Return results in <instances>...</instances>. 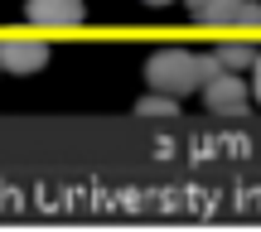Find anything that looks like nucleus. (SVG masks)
Returning a JSON list of instances; mask_svg holds the SVG:
<instances>
[{
    "instance_id": "f257e3e1",
    "label": "nucleus",
    "mask_w": 261,
    "mask_h": 232,
    "mask_svg": "<svg viewBox=\"0 0 261 232\" xmlns=\"http://www.w3.org/2000/svg\"><path fill=\"white\" fill-rule=\"evenodd\" d=\"M145 83L155 87V92H169V97L198 92V63H194V54H189V48H160V54H150Z\"/></svg>"
},
{
    "instance_id": "f03ea898",
    "label": "nucleus",
    "mask_w": 261,
    "mask_h": 232,
    "mask_svg": "<svg viewBox=\"0 0 261 232\" xmlns=\"http://www.w3.org/2000/svg\"><path fill=\"white\" fill-rule=\"evenodd\" d=\"M194 24H203V29H261V5L256 0H203Z\"/></svg>"
},
{
    "instance_id": "7ed1b4c3",
    "label": "nucleus",
    "mask_w": 261,
    "mask_h": 232,
    "mask_svg": "<svg viewBox=\"0 0 261 232\" xmlns=\"http://www.w3.org/2000/svg\"><path fill=\"white\" fill-rule=\"evenodd\" d=\"M198 87H203V102L213 107L218 116L247 112V97H252V92H247V83H242V73H227V68H223V73H213L208 83H198Z\"/></svg>"
},
{
    "instance_id": "20e7f679",
    "label": "nucleus",
    "mask_w": 261,
    "mask_h": 232,
    "mask_svg": "<svg viewBox=\"0 0 261 232\" xmlns=\"http://www.w3.org/2000/svg\"><path fill=\"white\" fill-rule=\"evenodd\" d=\"M44 63H48V44L44 39H29V34L0 39V68H5V73H39Z\"/></svg>"
},
{
    "instance_id": "39448f33",
    "label": "nucleus",
    "mask_w": 261,
    "mask_h": 232,
    "mask_svg": "<svg viewBox=\"0 0 261 232\" xmlns=\"http://www.w3.org/2000/svg\"><path fill=\"white\" fill-rule=\"evenodd\" d=\"M24 15H29L34 29H48L54 34V29H77L87 10H83V0H29Z\"/></svg>"
},
{
    "instance_id": "423d86ee",
    "label": "nucleus",
    "mask_w": 261,
    "mask_h": 232,
    "mask_svg": "<svg viewBox=\"0 0 261 232\" xmlns=\"http://www.w3.org/2000/svg\"><path fill=\"white\" fill-rule=\"evenodd\" d=\"M213 54H218V63H223L227 73H247V68L256 63V44L252 39H223Z\"/></svg>"
},
{
    "instance_id": "0eeeda50",
    "label": "nucleus",
    "mask_w": 261,
    "mask_h": 232,
    "mask_svg": "<svg viewBox=\"0 0 261 232\" xmlns=\"http://www.w3.org/2000/svg\"><path fill=\"white\" fill-rule=\"evenodd\" d=\"M136 112H140V116H174V112H179V97H169V92H150V97H140Z\"/></svg>"
},
{
    "instance_id": "6e6552de",
    "label": "nucleus",
    "mask_w": 261,
    "mask_h": 232,
    "mask_svg": "<svg viewBox=\"0 0 261 232\" xmlns=\"http://www.w3.org/2000/svg\"><path fill=\"white\" fill-rule=\"evenodd\" d=\"M194 63H198V83H208L213 73H223V63H218V54H194Z\"/></svg>"
},
{
    "instance_id": "1a4fd4ad",
    "label": "nucleus",
    "mask_w": 261,
    "mask_h": 232,
    "mask_svg": "<svg viewBox=\"0 0 261 232\" xmlns=\"http://www.w3.org/2000/svg\"><path fill=\"white\" fill-rule=\"evenodd\" d=\"M252 92H256V102H261V48H256V63H252Z\"/></svg>"
},
{
    "instance_id": "9d476101",
    "label": "nucleus",
    "mask_w": 261,
    "mask_h": 232,
    "mask_svg": "<svg viewBox=\"0 0 261 232\" xmlns=\"http://www.w3.org/2000/svg\"><path fill=\"white\" fill-rule=\"evenodd\" d=\"M184 5H189V19H194V15H198V5H203V0H184Z\"/></svg>"
},
{
    "instance_id": "9b49d317",
    "label": "nucleus",
    "mask_w": 261,
    "mask_h": 232,
    "mask_svg": "<svg viewBox=\"0 0 261 232\" xmlns=\"http://www.w3.org/2000/svg\"><path fill=\"white\" fill-rule=\"evenodd\" d=\"M145 5H150V10H165V5H169V0H145Z\"/></svg>"
}]
</instances>
